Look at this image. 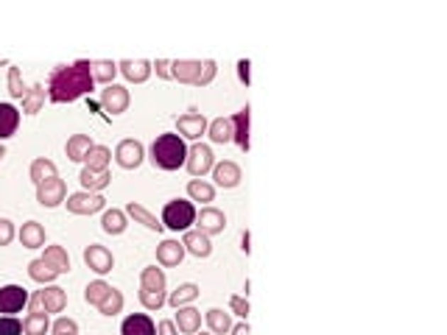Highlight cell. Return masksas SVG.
I'll return each mask as SVG.
<instances>
[{"instance_id": "1", "label": "cell", "mask_w": 447, "mask_h": 335, "mask_svg": "<svg viewBox=\"0 0 447 335\" xmlns=\"http://www.w3.org/2000/svg\"><path fill=\"white\" fill-rule=\"evenodd\" d=\"M95 81H92V62L79 59L73 64H56L48 76V98L53 103H73L79 98L92 93Z\"/></svg>"}, {"instance_id": "2", "label": "cell", "mask_w": 447, "mask_h": 335, "mask_svg": "<svg viewBox=\"0 0 447 335\" xmlns=\"http://www.w3.org/2000/svg\"><path fill=\"white\" fill-rule=\"evenodd\" d=\"M148 159L154 162V168L160 171H179L187 159V143L179 137L177 132H165L160 135L151 148H148Z\"/></svg>"}, {"instance_id": "3", "label": "cell", "mask_w": 447, "mask_h": 335, "mask_svg": "<svg viewBox=\"0 0 447 335\" xmlns=\"http://www.w3.org/2000/svg\"><path fill=\"white\" fill-rule=\"evenodd\" d=\"M162 227L171 229V232H187L193 224H196V207L193 201H184V198H171L165 207H162Z\"/></svg>"}, {"instance_id": "4", "label": "cell", "mask_w": 447, "mask_h": 335, "mask_svg": "<svg viewBox=\"0 0 447 335\" xmlns=\"http://www.w3.org/2000/svg\"><path fill=\"white\" fill-rule=\"evenodd\" d=\"M31 313H62L67 307V290L59 285H45L28 302Z\"/></svg>"}, {"instance_id": "5", "label": "cell", "mask_w": 447, "mask_h": 335, "mask_svg": "<svg viewBox=\"0 0 447 335\" xmlns=\"http://www.w3.org/2000/svg\"><path fill=\"white\" fill-rule=\"evenodd\" d=\"M213 165H216V154H213V148L204 143H193L187 145V159H184V168H187V174L193 176V179H202L204 174H210L213 171Z\"/></svg>"}, {"instance_id": "6", "label": "cell", "mask_w": 447, "mask_h": 335, "mask_svg": "<svg viewBox=\"0 0 447 335\" xmlns=\"http://www.w3.org/2000/svg\"><path fill=\"white\" fill-rule=\"evenodd\" d=\"M65 207H67V212H73V215H92V212H101V210L106 207V198H104L101 193L79 191L65 198Z\"/></svg>"}, {"instance_id": "7", "label": "cell", "mask_w": 447, "mask_h": 335, "mask_svg": "<svg viewBox=\"0 0 447 335\" xmlns=\"http://www.w3.org/2000/svg\"><path fill=\"white\" fill-rule=\"evenodd\" d=\"M207 118L202 115V112H196V109H190L187 115H182L177 118V135L182 140H193V143H199L204 135H207Z\"/></svg>"}, {"instance_id": "8", "label": "cell", "mask_w": 447, "mask_h": 335, "mask_svg": "<svg viewBox=\"0 0 447 335\" xmlns=\"http://www.w3.org/2000/svg\"><path fill=\"white\" fill-rule=\"evenodd\" d=\"M31 293L23 285H3L0 288V316H14L23 307H28Z\"/></svg>"}, {"instance_id": "9", "label": "cell", "mask_w": 447, "mask_h": 335, "mask_svg": "<svg viewBox=\"0 0 447 335\" xmlns=\"http://www.w3.org/2000/svg\"><path fill=\"white\" fill-rule=\"evenodd\" d=\"M143 159H145V148H143L140 140H134V137L121 140L118 148H115V162H118L121 168H126V171L140 168V165H143Z\"/></svg>"}, {"instance_id": "10", "label": "cell", "mask_w": 447, "mask_h": 335, "mask_svg": "<svg viewBox=\"0 0 447 335\" xmlns=\"http://www.w3.org/2000/svg\"><path fill=\"white\" fill-rule=\"evenodd\" d=\"M84 263H87L89 271H95L98 277H104V274H109V271L115 268L112 251H109L106 246H98V243H92V246L84 249Z\"/></svg>"}, {"instance_id": "11", "label": "cell", "mask_w": 447, "mask_h": 335, "mask_svg": "<svg viewBox=\"0 0 447 335\" xmlns=\"http://www.w3.org/2000/svg\"><path fill=\"white\" fill-rule=\"evenodd\" d=\"M196 229L204 232L207 238L221 235L224 229H226V215H224L221 210H216V207H204L202 212H196Z\"/></svg>"}, {"instance_id": "12", "label": "cell", "mask_w": 447, "mask_h": 335, "mask_svg": "<svg viewBox=\"0 0 447 335\" xmlns=\"http://www.w3.org/2000/svg\"><path fill=\"white\" fill-rule=\"evenodd\" d=\"M65 198H67V188H65V182H62L59 176H53V179H48L43 185H37V201H40L43 207H48V210L65 204Z\"/></svg>"}, {"instance_id": "13", "label": "cell", "mask_w": 447, "mask_h": 335, "mask_svg": "<svg viewBox=\"0 0 447 335\" xmlns=\"http://www.w3.org/2000/svg\"><path fill=\"white\" fill-rule=\"evenodd\" d=\"M129 101H132L129 90L121 87V84H109L106 90H101V106L106 112H112V115H123L129 109Z\"/></svg>"}, {"instance_id": "14", "label": "cell", "mask_w": 447, "mask_h": 335, "mask_svg": "<svg viewBox=\"0 0 447 335\" xmlns=\"http://www.w3.org/2000/svg\"><path fill=\"white\" fill-rule=\"evenodd\" d=\"M118 73H123V79L132 84H143L151 79L154 70H151V62H145V59H123V62H118Z\"/></svg>"}, {"instance_id": "15", "label": "cell", "mask_w": 447, "mask_h": 335, "mask_svg": "<svg viewBox=\"0 0 447 335\" xmlns=\"http://www.w3.org/2000/svg\"><path fill=\"white\" fill-rule=\"evenodd\" d=\"M213 179H216V185L219 188H238L241 185V179H243V174H241V168L235 165V162H229V159H224V162H216L213 165Z\"/></svg>"}, {"instance_id": "16", "label": "cell", "mask_w": 447, "mask_h": 335, "mask_svg": "<svg viewBox=\"0 0 447 335\" xmlns=\"http://www.w3.org/2000/svg\"><path fill=\"white\" fill-rule=\"evenodd\" d=\"M182 246H184L187 254H193V257H199V260L213 254V243H210V238H207L204 232H199V229H187L184 238H182Z\"/></svg>"}, {"instance_id": "17", "label": "cell", "mask_w": 447, "mask_h": 335, "mask_svg": "<svg viewBox=\"0 0 447 335\" xmlns=\"http://www.w3.org/2000/svg\"><path fill=\"white\" fill-rule=\"evenodd\" d=\"M184 254H187V251H184V246L174 238L162 240V243L157 246V263H160V266H165V268H174V266H179V263L184 260Z\"/></svg>"}, {"instance_id": "18", "label": "cell", "mask_w": 447, "mask_h": 335, "mask_svg": "<svg viewBox=\"0 0 447 335\" xmlns=\"http://www.w3.org/2000/svg\"><path fill=\"white\" fill-rule=\"evenodd\" d=\"M249 115H252L249 106L232 115V143H238V148L243 151H249Z\"/></svg>"}, {"instance_id": "19", "label": "cell", "mask_w": 447, "mask_h": 335, "mask_svg": "<svg viewBox=\"0 0 447 335\" xmlns=\"http://www.w3.org/2000/svg\"><path fill=\"white\" fill-rule=\"evenodd\" d=\"M121 335H157V324L145 313H132L123 319Z\"/></svg>"}, {"instance_id": "20", "label": "cell", "mask_w": 447, "mask_h": 335, "mask_svg": "<svg viewBox=\"0 0 447 335\" xmlns=\"http://www.w3.org/2000/svg\"><path fill=\"white\" fill-rule=\"evenodd\" d=\"M174 324H177V330L182 335H193L202 330V313L196 310V307H177V319H174Z\"/></svg>"}, {"instance_id": "21", "label": "cell", "mask_w": 447, "mask_h": 335, "mask_svg": "<svg viewBox=\"0 0 447 335\" xmlns=\"http://www.w3.org/2000/svg\"><path fill=\"white\" fill-rule=\"evenodd\" d=\"M123 212H126V218H134V221L143 224L145 229H154V232H162V229H165L162 221H160L157 215H151V212H148L143 204H137V201H129V207H126Z\"/></svg>"}, {"instance_id": "22", "label": "cell", "mask_w": 447, "mask_h": 335, "mask_svg": "<svg viewBox=\"0 0 447 335\" xmlns=\"http://www.w3.org/2000/svg\"><path fill=\"white\" fill-rule=\"evenodd\" d=\"M17 238L20 243L26 246V249H43L45 246V227L40 221H26L23 224V229L17 232Z\"/></svg>"}, {"instance_id": "23", "label": "cell", "mask_w": 447, "mask_h": 335, "mask_svg": "<svg viewBox=\"0 0 447 335\" xmlns=\"http://www.w3.org/2000/svg\"><path fill=\"white\" fill-rule=\"evenodd\" d=\"M199 70H202L199 59H177V62H171V73L182 84H193L196 76H199Z\"/></svg>"}, {"instance_id": "24", "label": "cell", "mask_w": 447, "mask_h": 335, "mask_svg": "<svg viewBox=\"0 0 447 335\" xmlns=\"http://www.w3.org/2000/svg\"><path fill=\"white\" fill-rule=\"evenodd\" d=\"M20 126V109L14 103H0V143L11 137Z\"/></svg>"}, {"instance_id": "25", "label": "cell", "mask_w": 447, "mask_h": 335, "mask_svg": "<svg viewBox=\"0 0 447 335\" xmlns=\"http://www.w3.org/2000/svg\"><path fill=\"white\" fill-rule=\"evenodd\" d=\"M126 212L123 210H104V215H101V229L106 232V235H123L126 232Z\"/></svg>"}, {"instance_id": "26", "label": "cell", "mask_w": 447, "mask_h": 335, "mask_svg": "<svg viewBox=\"0 0 447 335\" xmlns=\"http://www.w3.org/2000/svg\"><path fill=\"white\" fill-rule=\"evenodd\" d=\"M82 188L89 193H101L104 188H109L112 182V174L109 171H89V168H82V176H79Z\"/></svg>"}, {"instance_id": "27", "label": "cell", "mask_w": 447, "mask_h": 335, "mask_svg": "<svg viewBox=\"0 0 447 335\" xmlns=\"http://www.w3.org/2000/svg\"><path fill=\"white\" fill-rule=\"evenodd\" d=\"M43 260L56 274H67V271H70V257H67V249H65V246H45Z\"/></svg>"}, {"instance_id": "28", "label": "cell", "mask_w": 447, "mask_h": 335, "mask_svg": "<svg viewBox=\"0 0 447 335\" xmlns=\"http://www.w3.org/2000/svg\"><path fill=\"white\" fill-rule=\"evenodd\" d=\"M115 76H118V62H109V59H98L92 62V81L95 84H115Z\"/></svg>"}, {"instance_id": "29", "label": "cell", "mask_w": 447, "mask_h": 335, "mask_svg": "<svg viewBox=\"0 0 447 335\" xmlns=\"http://www.w3.org/2000/svg\"><path fill=\"white\" fill-rule=\"evenodd\" d=\"M92 137L89 135H73L67 145H65V151H67V159L70 162H84V157L89 154V148H92Z\"/></svg>"}, {"instance_id": "30", "label": "cell", "mask_w": 447, "mask_h": 335, "mask_svg": "<svg viewBox=\"0 0 447 335\" xmlns=\"http://www.w3.org/2000/svg\"><path fill=\"white\" fill-rule=\"evenodd\" d=\"M109 162H112V151L106 145H92L84 157V168L89 171H109Z\"/></svg>"}, {"instance_id": "31", "label": "cell", "mask_w": 447, "mask_h": 335, "mask_svg": "<svg viewBox=\"0 0 447 335\" xmlns=\"http://www.w3.org/2000/svg\"><path fill=\"white\" fill-rule=\"evenodd\" d=\"M207 137L213 143H232V118H216L207 123Z\"/></svg>"}, {"instance_id": "32", "label": "cell", "mask_w": 447, "mask_h": 335, "mask_svg": "<svg viewBox=\"0 0 447 335\" xmlns=\"http://www.w3.org/2000/svg\"><path fill=\"white\" fill-rule=\"evenodd\" d=\"M204 322H207V327H210V333L213 335H226L229 330H232V316H229V313H224L221 307L207 310Z\"/></svg>"}, {"instance_id": "33", "label": "cell", "mask_w": 447, "mask_h": 335, "mask_svg": "<svg viewBox=\"0 0 447 335\" xmlns=\"http://www.w3.org/2000/svg\"><path fill=\"white\" fill-rule=\"evenodd\" d=\"M196 299H199V285L196 283H184V285H179L177 290L168 293V305L171 307H187Z\"/></svg>"}, {"instance_id": "34", "label": "cell", "mask_w": 447, "mask_h": 335, "mask_svg": "<svg viewBox=\"0 0 447 335\" xmlns=\"http://www.w3.org/2000/svg\"><path fill=\"white\" fill-rule=\"evenodd\" d=\"M28 277H31L34 283H40V285H53V280H56L59 274L45 263L43 257H37V260L28 263Z\"/></svg>"}, {"instance_id": "35", "label": "cell", "mask_w": 447, "mask_h": 335, "mask_svg": "<svg viewBox=\"0 0 447 335\" xmlns=\"http://www.w3.org/2000/svg\"><path fill=\"white\" fill-rule=\"evenodd\" d=\"M165 271L162 268H157V266H148V268H143V274H140V290H165Z\"/></svg>"}, {"instance_id": "36", "label": "cell", "mask_w": 447, "mask_h": 335, "mask_svg": "<svg viewBox=\"0 0 447 335\" xmlns=\"http://www.w3.org/2000/svg\"><path fill=\"white\" fill-rule=\"evenodd\" d=\"M187 195H190V201L210 204V201H216V188L210 182H204V179H190L187 182Z\"/></svg>"}, {"instance_id": "37", "label": "cell", "mask_w": 447, "mask_h": 335, "mask_svg": "<svg viewBox=\"0 0 447 335\" xmlns=\"http://www.w3.org/2000/svg\"><path fill=\"white\" fill-rule=\"evenodd\" d=\"M45 96H48L45 84H34V87H28V93H26V98H23V112H26V115H37V112H43Z\"/></svg>"}, {"instance_id": "38", "label": "cell", "mask_w": 447, "mask_h": 335, "mask_svg": "<svg viewBox=\"0 0 447 335\" xmlns=\"http://www.w3.org/2000/svg\"><path fill=\"white\" fill-rule=\"evenodd\" d=\"M28 176H31V182H34V185H43V182L53 179V176H59V174H56V165H53L50 159L40 157V159H34V162H31Z\"/></svg>"}, {"instance_id": "39", "label": "cell", "mask_w": 447, "mask_h": 335, "mask_svg": "<svg viewBox=\"0 0 447 335\" xmlns=\"http://www.w3.org/2000/svg\"><path fill=\"white\" fill-rule=\"evenodd\" d=\"M50 330V319L48 313H28L23 319V333L26 335H45Z\"/></svg>"}, {"instance_id": "40", "label": "cell", "mask_w": 447, "mask_h": 335, "mask_svg": "<svg viewBox=\"0 0 447 335\" xmlns=\"http://www.w3.org/2000/svg\"><path fill=\"white\" fill-rule=\"evenodd\" d=\"M123 310V293L118 290V288H112L109 293H106V299L98 305V313L101 316H118Z\"/></svg>"}, {"instance_id": "41", "label": "cell", "mask_w": 447, "mask_h": 335, "mask_svg": "<svg viewBox=\"0 0 447 335\" xmlns=\"http://www.w3.org/2000/svg\"><path fill=\"white\" fill-rule=\"evenodd\" d=\"M112 290V285L109 283H104V280H95V283H89L87 288H84V299H87V305H92V307H98L104 299H106V293Z\"/></svg>"}, {"instance_id": "42", "label": "cell", "mask_w": 447, "mask_h": 335, "mask_svg": "<svg viewBox=\"0 0 447 335\" xmlns=\"http://www.w3.org/2000/svg\"><path fill=\"white\" fill-rule=\"evenodd\" d=\"M140 305L145 310H160L162 305H168V293L165 290H140Z\"/></svg>"}, {"instance_id": "43", "label": "cell", "mask_w": 447, "mask_h": 335, "mask_svg": "<svg viewBox=\"0 0 447 335\" xmlns=\"http://www.w3.org/2000/svg\"><path fill=\"white\" fill-rule=\"evenodd\" d=\"M26 93H28V87H26V81L20 76V67H9V96L23 101Z\"/></svg>"}, {"instance_id": "44", "label": "cell", "mask_w": 447, "mask_h": 335, "mask_svg": "<svg viewBox=\"0 0 447 335\" xmlns=\"http://www.w3.org/2000/svg\"><path fill=\"white\" fill-rule=\"evenodd\" d=\"M216 76H219V64H216L213 59H204V62H202V70H199V76H196V81H193V87H207V84H213Z\"/></svg>"}, {"instance_id": "45", "label": "cell", "mask_w": 447, "mask_h": 335, "mask_svg": "<svg viewBox=\"0 0 447 335\" xmlns=\"http://www.w3.org/2000/svg\"><path fill=\"white\" fill-rule=\"evenodd\" d=\"M0 335H23V322L17 316H0Z\"/></svg>"}, {"instance_id": "46", "label": "cell", "mask_w": 447, "mask_h": 335, "mask_svg": "<svg viewBox=\"0 0 447 335\" xmlns=\"http://www.w3.org/2000/svg\"><path fill=\"white\" fill-rule=\"evenodd\" d=\"M50 333H53V335H62V333H79V324H76L73 319H67V316H62V319H56V322L50 324Z\"/></svg>"}, {"instance_id": "47", "label": "cell", "mask_w": 447, "mask_h": 335, "mask_svg": "<svg viewBox=\"0 0 447 335\" xmlns=\"http://www.w3.org/2000/svg\"><path fill=\"white\" fill-rule=\"evenodd\" d=\"M229 310L241 319H249V299L246 296H229Z\"/></svg>"}, {"instance_id": "48", "label": "cell", "mask_w": 447, "mask_h": 335, "mask_svg": "<svg viewBox=\"0 0 447 335\" xmlns=\"http://www.w3.org/2000/svg\"><path fill=\"white\" fill-rule=\"evenodd\" d=\"M17 235V229H14V224L9 221V218H0V246H9L11 240Z\"/></svg>"}, {"instance_id": "49", "label": "cell", "mask_w": 447, "mask_h": 335, "mask_svg": "<svg viewBox=\"0 0 447 335\" xmlns=\"http://www.w3.org/2000/svg\"><path fill=\"white\" fill-rule=\"evenodd\" d=\"M252 62L249 59H238V79H241V84H246L249 87V81H252Z\"/></svg>"}, {"instance_id": "50", "label": "cell", "mask_w": 447, "mask_h": 335, "mask_svg": "<svg viewBox=\"0 0 447 335\" xmlns=\"http://www.w3.org/2000/svg\"><path fill=\"white\" fill-rule=\"evenodd\" d=\"M151 70H157L160 79H174V73H171V62H168V59H157V62L151 64Z\"/></svg>"}, {"instance_id": "51", "label": "cell", "mask_w": 447, "mask_h": 335, "mask_svg": "<svg viewBox=\"0 0 447 335\" xmlns=\"http://www.w3.org/2000/svg\"><path fill=\"white\" fill-rule=\"evenodd\" d=\"M157 335H179V330L174 322H160L157 324Z\"/></svg>"}, {"instance_id": "52", "label": "cell", "mask_w": 447, "mask_h": 335, "mask_svg": "<svg viewBox=\"0 0 447 335\" xmlns=\"http://www.w3.org/2000/svg\"><path fill=\"white\" fill-rule=\"evenodd\" d=\"M229 335H252V330H249V322H243V324H232Z\"/></svg>"}, {"instance_id": "53", "label": "cell", "mask_w": 447, "mask_h": 335, "mask_svg": "<svg viewBox=\"0 0 447 335\" xmlns=\"http://www.w3.org/2000/svg\"><path fill=\"white\" fill-rule=\"evenodd\" d=\"M249 232H243V235H241V249H243V251H246V254H249V251H252V246H249Z\"/></svg>"}, {"instance_id": "54", "label": "cell", "mask_w": 447, "mask_h": 335, "mask_svg": "<svg viewBox=\"0 0 447 335\" xmlns=\"http://www.w3.org/2000/svg\"><path fill=\"white\" fill-rule=\"evenodd\" d=\"M3 157H6V145L0 143V159H3Z\"/></svg>"}, {"instance_id": "55", "label": "cell", "mask_w": 447, "mask_h": 335, "mask_svg": "<svg viewBox=\"0 0 447 335\" xmlns=\"http://www.w3.org/2000/svg\"><path fill=\"white\" fill-rule=\"evenodd\" d=\"M193 335H213V333H202V330H199V333H193Z\"/></svg>"}, {"instance_id": "56", "label": "cell", "mask_w": 447, "mask_h": 335, "mask_svg": "<svg viewBox=\"0 0 447 335\" xmlns=\"http://www.w3.org/2000/svg\"><path fill=\"white\" fill-rule=\"evenodd\" d=\"M62 335H79V333H62Z\"/></svg>"}]
</instances>
